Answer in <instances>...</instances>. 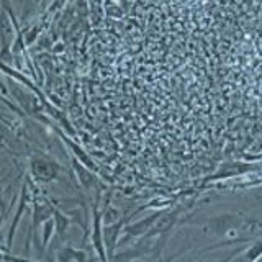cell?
<instances>
[{
    "label": "cell",
    "mask_w": 262,
    "mask_h": 262,
    "mask_svg": "<svg viewBox=\"0 0 262 262\" xmlns=\"http://www.w3.org/2000/svg\"><path fill=\"white\" fill-rule=\"evenodd\" d=\"M30 170L36 180L49 182V180H54L57 177L59 166L51 159H46L43 156H36V158H33L30 161Z\"/></svg>",
    "instance_id": "cell-1"
},
{
    "label": "cell",
    "mask_w": 262,
    "mask_h": 262,
    "mask_svg": "<svg viewBox=\"0 0 262 262\" xmlns=\"http://www.w3.org/2000/svg\"><path fill=\"white\" fill-rule=\"evenodd\" d=\"M76 169H77V176L80 177V182L84 184L87 188H92V187H95V185H97V182H95L94 176L90 174L89 170H85L84 167H80L77 162H76Z\"/></svg>",
    "instance_id": "cell-2"
},
{
    "label": "cell",
    "mask_w": 262,
    "mask_h": 262,
    "mask_svg": "<svg viewBox=\"0 0 262 262\" xmlns=\"http://www.w3.org/2000/svg\"><path fill=\"white\" fill-rule=\"evenodd\" d=\"M118 218H120V211H118L117 208L110 207V208H106V210H105L103 223L110 226V225H113V223H117V221H118Z\"/></svg>",
    "instance_id": "cell-3"
},
{
    "label": "cell",
    "mask_w": 262,
    "mask_h": 262,
    "mask_svg": "<svg viewBox=\"0 0 262 262\" xmlns=\"http://www.w3.org/2000/svg\"><path fill=\"white\" fill-rule=\"evenodd\" d=\"M56 221H57V231H59V234H64L66 229H68V225H69V220L64 218L61 213L56 211Z\"/></svg>",
    "instance_id": "cell-4"
},
{
    "label": "cell",
    "mask_w": 262,
    "mask_h": 262,
    "mask_svg": "<svg viewBox=\"0 0 262 262\" xmlns=\"http://www.w3.org/2000/svg\"><path fill=\"white\" fill-rule=\"evenodd\" d=\"M260 254H262V241H259L257 244H254L252 248H251V252L246 254V257L254 260V259H259Z\"/></svg>",
    "instance_id": "cell-5"
},
{
    "label": "cell",
    "mask_w": 262,
    "mask_h": 262,
    "mask_svg": "<svg viewBox=\"0 0 262 262\" xmlns=\"http://www.w3.org/2000/svg\"><path fill=\"white\" fill-rule=\"evenodd\" d=\"M156 218H158V215H154V216H151V218H147V220H146V223H144V226H146V228H149L151 225H154L152 221H154ZM133 231H135V233H143V226H141V225H136V226L133 228Z\"/></svg>",
    "instance_id": "cell-6"
}]
</instances>
